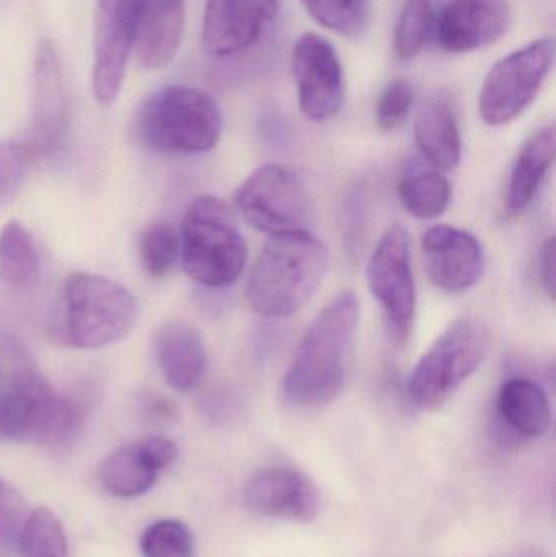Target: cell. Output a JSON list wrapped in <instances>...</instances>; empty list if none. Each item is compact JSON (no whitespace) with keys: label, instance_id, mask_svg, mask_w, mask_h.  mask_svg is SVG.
<instances>
[{"label":"cell","instance_id":"cell-1","mask_svg":"<svg viewBox=\"0 0 556 557\" xmlns=\"http://www.w3.org/2000/svg\"><path fill=\"white\" fill-rule=\"evenodd\" d=\"M361 307L355 292L333 297L304 333L283 379V398L294 408L335 401L346 386Z\"/></svg>","mask_w":556,"mask_h":557},{"label":"cell","instance_id":"cell-2","mask_svg":"<svg viewBox=\"0 0 556 557\" xmlns=\"http://www.w3.org/2000/svg\"><path fill=\"white\" fill-rule=\"evenodd\" d=\"M87 409L59 393L16 349L9 380L0 389V438L64 450L77 441Z\"/></svg>","mask_w":556,"mask_h":557},{"label":"cell","instance_id":"cell-3","mask_svg":"<svg viewBox=\"0 0 556 557\" xmlns=\"http://www.w3.org/2000/svg\"><path fill=\"white\" fill-rule=\"evenodd\" d=\"M329 267V250L309 232L273 235L251 268L248 305L260 317H293L322 285Z\"/></svg>","mask_w":556,"mask_h":557},{"label":"cell","instance_id":"cell-4","mask_svg":"<svg viewBox=\"0 0 556 557\" xmlns=\"http://www.w3.org/2000/svg\"><path fill=\"white\" fill-rule=\"evenodd\" d=\"M136 318V300L123 285L97 274L74 273L62 282L48 334L61 346L98 349L127 336Z\"/></svg>","mask_w":556,"mask_h":557},{"label":"cell","instance_id":"cell-5","mask_svg":"<svg viewBox=\"0 0 556 557\" xmlns=\"http://www.w3.org/2000/svg\"><path fill=\"white\" fill-rule=\"evenodd\" d=\"M144 146L165 153L196 156L218 146L222 113L214 98L186 85H169L144 100L136 114Z\"/></svg>","mask_w":556,"mask_h":557},{"label":"cell","instance_id":"cell-6","mask_svg":"<svg viewBox=\"0 0 556 557\" xmlns=\"http://www.w3.org/2000/svg\"><path fill=\"white\" fill-rule=\"evenodd\" d=\"M180 258L189 278L209 288L234 284L247 264V244L221 199H195L180 227Z\"/></svg>","mask_w":556,"mask_h":557},{"label":"cell","instance_id":"cell-7","mask_svg":"<svg viewBox=\"0 0 556 557\" xmlns=\"http://www.w3.org/2000/svg\"><path fill=\"white\" fill-rule=\"evenodd\" d=\"M489 327L477 318H459L421 356L408 380V396L417 408H441L489 356Z\"/></svg>","mask_w":556,"mask_h":557},{"label":"cell","instance_id":"cell-8","mask_svg":"<svg viewBox=\"0 0 556 557\" xmlns=\"http://www.w3.org/2000/svg\"><path fill=\"white\" fill-rule=\"evenodd\" d=\"M555 61V42L541 38L499 59L480 91V116L489 126L518 120L541 94Z\"/></svg>","mask_w":556,"mask_h":557},{"label":"cell","instance_id":"cell-9","mask_svg":"<svg viewBox=\"0 0 556 557\" xmlns=\"http://www.w3.org/2000/svg\"><path fill=\"white\" fill-rule=\"evenodd\" d=\"M234 201L251 227L271 237L306 231L309 195L299 176L286 166L268 163L255 170L235 193Z\"/></svg>","mask_w":556,"mask_h":557},{"label":"cell","instance_id":"cell-10","mask_svg":"<svg viewBox=\"0 0 556 557\" xmlns=\"http://www.w3.org/2000/svg\"><path fill=\"white\" fill-rule=\"evenodd\" d=\"M366 277L392 333L404 343L413 326L417 285L411 270L410 235L401 225H394L382 235L369 258Z\"/></svg>","mask_w":556,"mask_h":557},{"label":"cell","instance_id":"cell-11","mask_svg":"<svg viewBox=\"0 0 556 557\" xmlns=\"http://www.w3.org/2000/svg\"><path fill=\"white\" fill-rule=\"evenodd\" d=\"M291 64L304 116L316 123L332 120L345 101L342 61L332 42L306 33L294 46Z\"/></svg>","mask_w":556,"mask_h":557},{"label":"cell","instance_id":"cell-12","mask_svg":"<svg viewBox=\"0 0 556 557\" xmlns=\"http://www.w3.org/2000/svg\"><path fill=\"white\" fill-rule=\"evenodd\" d=\"M512 22L509 0H450L434 20L433 32L444 51L466 54L505 38Z\"/></svg>","mask_w":556,"mask_h":557},{"label":"cell","instance_id":"cell-13","mask_svg":"<svg viewBox=\"0 0 556 557\" xmlns=\"http://www.w3.org/2000/svg\"><path fill=\"white\" fill-rule=\"evenodd\" d=\"M94 32V91L101 104L120 94L127 59L134 48L131 0H97Z\"/></svg>","mask_w":556,"mask_h":557},{"label":"cell","instance_id":"cell-14","mask_svg":"<svg viewBox=\"0 0 556 557\" xmlns=\"http://www.w3.org/2000/svg\"><path fill=\"white\" fill-rule=\"evenodd\" d=\"M35 94H33V157L51 153L67 134L69 101L64 71L58 49L49 39L39 41L35 54Z\"/></svg>","mask_w":556,"mask_h":557},{"label":"cell","instance_id":"cell-15","mask_svg":"<svg viewBox=\"0 0 556 557\" xmlns=\"http://www.w3.org/2000/svg\"><path fill=\"white\" fill-rule=\"evenodd\" d=\"M424 271L437 288L450 294L469 290L485 273L482 244L469 232L440 224L421 240Z\"/></svg>","mask_w":556,"mask_h":557},{"label":"cell","instance_id":"cell-16","mask_svg":"<svg viewBox=\"0 0 556 557\" xmlns=\"http://www.w3.org/2000/svg\"><path fill=\"white\" fill-rule=\"evenodd\" d=\"M280 0H208L202 45L215 58H228L257 45L276 18Z\"/></svg>","mask_w":556,"mask_h":557},{"label":"cell","instance_id":"cell-17","mask_svg":"<svg viewBox=\"0 0 556 557\" xmlns=\"http://www.w3.org/2000/svg\"><path fill=\"white\" fill-rule=\"evenodd\" d=\"M245 506L261 517L309 523L319 516L320 494L313 481L294 468L258 471L245 487Z\"/></svg>","mask_w":556,"mask_h":557},{"label":"cell","instance_id":"cell-18","mask_svg":"<svg viewBox=\"0 0 556 557\" xmlns=\"http://www.w3.org/2000/svg\"><path fill=\"white\" fill-rule=\"evenodd\" d=\"M178 458V448L165 437H150L118 448L100 468V481L114 497L133 499L156 486L159 474Z\"/></svg>","mask_w":556,"mask_h":557},{"label":"cell","instance_id":"cell-19","mask_svg":"<svg viewBox=\"0 0 556 557\" xmlns=\"http://www.w3.org/2000/svg\"><path fill=\"white\" fill-rule=\"evenodd\" d=\"M134 49L140 64L162 69L178 54L185 32V0H131Z\"/></svg>","mask_w":556,"mask_h":557},{"label":"cell","instance_id":"cell-20","mask_svg":"<svg viewBox=\"0 0 556 557\" xmlns=\"http://www.w3.org/2000/svg\"><path fill=\"white\" fill-rule=\"evenodd\" d=\"M153 349L163 379L175 392L189 393L199 385L208 369V350L195 326L166 323L157 331Z\"/></svg>","mask_w":556,"mask_h":557},{"label":"cell","instance_id":"cell-21","mask_svg":"<svg viewBox=\"0 0 556 557\" xmlns=\"http://www.w3.org/2000/svg\"><path fill=\"white\" fill-rule=\"evenodd\" d=\"M415 139L428 165L450 172L462 159V136L456 110L446 95H431L421 101L415 116Z\"/></svg>","mask_w":556,"mask_h":557},{"label":"cell","instance_id":"cell-22","mask_svg":"<svg viewBox=\"0 0 556 557\" xmlns=\"http://www.w3.org/2000/svg\"><path fill=\"white\" fill-rule=\"evenodd\" d=\"M555 124L539 127L522 144L509 175L506 208L511 215L521 214L534 201L542 182L555 160Z\"/></svg>","mask_w":556,"mask_h":557},{"label":"cell","instance_id":"cell-23","mask_svg":"<svg viewBox=\"0 0 556 557\" xmlns=\"http://www.w3.org/2000/svg\"><path fill=\"white\" fill-rule=\"evenodd\" d=\"M496 408L503 421L516 434L542 437L551 431V401L545 389L534 380L519 376L503 383Z\"/></svg>","mask_w":556,"mask_h":557},{"label":"cell","instance_id":"cell-24","mask_svg":"<svg viewBox=\"0 0 556 557\" xmlns=\"http://www.w3.org/2000/svg\"><path fill=\"white\" fill-rule=\"evenodd\" d=\"M41 274V258L29 232L9 222L0 232V281L13 290H29Z\"/></svg>","mask_w":556,"mask_h":557},{"label":"cell","instance_id":"cell-25","mask_svg":"<svg viewBox=\"0 0 556 557\" xmlns=\"http://www.w3.org/2000/svg\"><path fill=\"white\" fill-rule=\"evenodd\" d=\"M401 205L413 218L431 221L447 211L453 198V186L443 172L433 166H411L398 183Z\"/></svg>","mask_w":556,"mask_h":557},{"label":"cell","instance_id":"cell-26","mask_svg":"<svg viewBox=\"0 0 556 557\" xmlns=\"http://www.w3.org/2000/svg\"><path fill=\"white\" fill-rule=\"evenodd\" d=\"M18 542L23 557H69L64 529L45 507L29 513Z\"/></svg>","mask_w":556,"mask_h":557},{"label":"cell","instance_id":"cell-27","mask_svg":"<svg viewBox=\"0 0 556 557\" xmlns=\"http://www.w3.org/2000/svg\"><path fill=\"white\" fill-rule=\"evenodd\" d=\"M320 25L345 38H356L369 22V0H300Z\"/></svg>","mask_w":556,"mask_h":557},{"label":"cell","instance_id":"cell-28","mask_svg":"<svg viewBox=\"0 0 556 557\" xmlns=\"http://www.w3.org/2000/svg\"><path fill=\"white\" fill-rule=\"evenodd\" d=\"M434 15L431 0H407L395 26L394 49L401 61H411L423 51L433 33Z\"/></svg>","mask_w":556,"mask_h":557},{"label":"cell","instance_id":"cell-29","mask_svg":"<svg viewBox=\"0 0 556 557\" xmlns=\"http://www.w3.org/2000/svg\"><path fill=\"white\" fill-rule=\"evenodd\" d=\"M180 250V232L166 222H157L140 238V263L150 276L162 277L175 267Z\"/></svg>","mask_w":556,"mask_h":557},{"label":"cell","instance_id":"cell-30","mask_svg":"<svg viewBox=\"0 0 556 557\" xmlns=\"http://www.w3.org/2000/svg\"><path fill=\"white\" fill-rule=\"evenodd\" d=\"M144 557H195V536L180 520H159L140 536Z\"/></svg>","mask_w":556,"mask_h":557},{"label":"cell","instance_id":"cell-31","mask_svg":"<svg viewBox=\"0 0 556 557\" xmlns=\"http://www.w3.org/2000/svg\"><path fill=\"white\" fill-rule=\"evenodd\" d=\"M32 159L28 147L0 143V208L9 205L25 185Z\"/></svg>","mask_w":556,"mask_h":557},{"label":"cell","instance_id":"cell-32","mask_svg":"<svg viewBox=\"0 0 556 557\" xmlns=\"http://www.w3.org/2000/svg\"><path fill=\"white\" fill-rule=\"evenodd\" d=\"M413 107V87L407 81H394L385 87L379 98L375 120L384 133L400 127Z\"/></svg>","mask_w":556,"mask_h":557},{"label":"cell","instance_id":"cell-33","mask_svg":"<svg viewBox=\"0 0 556 557\" xmlns=\"http://www.w3.org/2000/svg\"><path fill=\"white\" fill-rule=\"evenodd\" d=\"M26 519V503L18 490L0 480V548L18 542Z\"/></svg>","mask_w":556,"mask_h":557},{"label":"cell","instance_id":"cell-34","mask_svg":"<svg viewBox=\"0 0 556 557\" xmlns=\"http://www.w3.org/2000/svg\"><path fill=\"white\" fill-rule=\"evenodd\" d=\"M539 277H541L542 288H544L545 294L554 300L556 290L555 237L548 238L542 245L541 255H539Z\"/></svg>","mask_w":556,"mask_h":557}]
</instances>
